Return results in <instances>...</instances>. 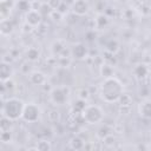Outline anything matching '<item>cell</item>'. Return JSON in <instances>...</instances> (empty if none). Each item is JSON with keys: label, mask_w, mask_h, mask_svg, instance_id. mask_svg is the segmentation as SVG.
Returning <instances> with one entry per match:
<instances>
[{"label": "cell", "mask_w": 151, "mask_h": 151, "mask_svg": "<svg viewBox=\"0 0 151 151\" xmlns=\"http://www.w3.org/2000/svg\"><path fill=\"white\" fill-rule=\"evenodd\" d=\"M41 117V110L38 104L35 103H28L25 104L24 113H22V119L27 123H35L40 119Z\"/></svg>", "instance_id": "obj_4"}, {"label": "cell", "mask_w": 151, "mask_h": 151, "mask_svg": "<svg viewBox=\"0 0 151 151\" xmlns=\"http://www.w3.org/2000/svg\"><path fill=\"white\" fill-rule=\"evenodd\" d=\"M72 12L76 14V15H85L88 13L90 11V5L87 2V0H74V2L72 4V7H71Z\"/></svg>", "instance_id": "obj_7"}, {"label": "cell", "mask_w": 151, "mask_h": 151, "mask_svg": "<svg viewBox=\"0 0 151 151\" xmlns=\"http://www.w3.org/2000/svg\"><path fill=\"white\" fill-rule=\"evenodd\" d=\"M68 143H70V147L73 150H83L85 147V142L78 136L72 137Z\"/></svg>", "instance_id": "obj_13"}, {"label": "cell", "mask_w": 151, "mask_h": 151, "mask_svg": "<svg viewBox=\"0 0 151 151\" xmlns=\"http://www.w3.org/2000/svg\"><path fill=\"white\" fill-rule=\"evenodd\" d=\"M123 93H124L123 83L113 76L104 78V80L100 83L99 96L106 103L118 101L120 99V97L123 96Z\"/></svg>", "instance_id": "obj_1"}, {"label": "cell", "mask_w": 151, "mask_h": 151, "mask_svg": "<svg viewBox=\"0 0 151 151\" xmlns=\"http://www.w3.org/2000/svg\"><path fill=\"white\" fill-rule=\"evenodd\" d=\"M81 116L87 124L94 125L104 119V111L98 105H86L81 111Z\"/></svg>", "instance_id": "obj_3"}, {"label": "cell", "mask_w": 151, "mask_h": 151, "mask_svg": "<svg viewBox=\"0 0 151 151\" xmlns=\"http://www.w3.org/2000/svg\"><path fill=\"white\" fill-rule=\"evenodd\" d=\"M138 113L142 118L151 120V99H144L138 105Z\"/></svg>", "instance_id": "obj_8"}, {"label": "cell", "mask_w": 151, "mask_h": 151, "mask_svg": "<svg viewBox=\"0 0 151 151\" xmlns=\"http://www.w3.org/2000/svg\"><path fill=\"white\" fill-rule=\"evenodd\" d=\"M26 57H27L28 60L34 61V60L39 59V57H40V51H39L37 47H29V48L26 51Z\"/></svg>", "instance_id": "obj_15"}, {"label": "cell", "mask_w": 151, "mask_h": 151, "mask_svg": "<svg viewBox=\"0 0 151 151\" xmlns=\"http://www.w3.org/2000/svg\"><path fill=\"white\" fill-rule=\"evenodd\" d=\"M133 74H134V77L137 79H144L149 74V68L144 64H138L133 68Z\"/></svg>", "instance_id": "obj_12"}, {"label": "cell", "mask_w": 151, "mask_h": 151, "mask_svg": "<svg viewBox=\"0 0 151 151\" xmlns=\"http://www.w3.org/2000/svg\"><path fill=\"white\" fill-rule=\"evenodd\" d=\"M29 81L33 85H42L46 83V76L40 71H34L29 74Z\"/></svg>", "instance_id": "obj_11"}, {"label": "cell", "mask_w": 151, "mask_h": 151, "mask_svg": "<svg viewBox=\"0 0 151 151\" xmlns=\"http://www.w3.org/2000/svg\"><path fill=\"white\" fill-rule=\"evenodd\" d=\"M13 74V70L12 67L9 66V64L2 61L1 63V66H0V78H1V81H7L11 79Z\"/></svg>", "instance_id": "obj_10"}, {"label": "cell", "mask_w": 151, "mask_h": 151, "mask_svg": "<svg viewBox=\"0 0 151 151\" xmlns=\"http://www.w3.org/2000/svg\"><path fill=\"white\" fill-rule=\"evenodd\" d=\"M41 22V14L39 11L35 9H31L26 13V24L31 27H35L39 26Z\"/></svg>", "instance_id": "obj_9"}, {"label": "cell", "mask_w": 151, "mask_h": 151, "mask_svg": "<svg viewBox=\"0 0 151 151\" xmlns=\"http://www.w3.org/2000/svg\"><path fill=\"white\" fill-rule=\"evenodd\" d=\"M35 147H37V150H40V151H50V150H52V145H51V143L48 140L38 142Z\"/></svg>", "instance_id": "obj_16"}, {"label": "cell", "mask_w": 151, "mask_h": 151, "mask_svg": "<svg viewBox=\"0 0 151 151\" xmlns=\"http://www.w3.org/2000/svg\"><path fill=\"white\" fill-rule=\"evenodd\" d=\"M0 1H1V2H2V1H7V0H0Z\"/></svg>", "instance_id": "obj_17"}, {"label": "cell", "mask_w": 151, "mask_h": 151, "mask_svg": "<svg viewBox=\"0 0 151 151\" xmlns=\"http://www.w3.org/2000/svg\"><path fill=\"white\" fill-rule=\"evenodd\" d=\"M25 109V103L19 98H8L2 103L1 113L4 117L13 120H18L22 118Z\"/></svg>", "instance_id": "obj_2"}, {"label": "cell", "mask_w": 151, "mask_h": 151, "mask_svg": "<svg viewBox=\"0 0 151 151\" xmlns=\"http://www.w3.org/2000/svg\"><path fill=\"white\" fill-rule=\"evenodd\" d=\"M70 53H71V55H72L74 59L83 60V59L87 58V55H88V50H87V47H86L84 44L78 42V44H74V45L71 47Z\"/></svg>", "instance_id": "obj_6"}, {"label": "cell", "mask_w": 151, "mask_h": 151, "mask_svg": "<svg viewBox=\"0 0 151 151\" xmlns=\"http://www.w3.org/2000/svg\"><path fill=\"white\" fill-rule=\"evenodd\" d=\"M150 149H151V145H150Z\"/></svg>", "instance_id": "obj_18"}, {"label": "cell", "mask_w": 151, "mask_h": 151, "mask_svg": "<svg viewBox=\"0 0 151 151\" xmlns=\"http://www.w3.org/2000/svg\"><path fill=\"white\" fill-rule=\"evenodd\" d=\"M0 28H1V33L4 35H8L13 31V25L9 21V19H2L1 20V27Z\"/></svg>", "instance_id": "obj_14"}, {"label": "cell", "mask_w": 151, "mask_h": 151, "mask_svg": "<svg viewBox=\"0 0 151 151\" xmlns=\"http://www.w3.org/2000/svg\"><path fill=\"white\" fill-rule=\"evenodd\" d=\"M68 91L65 86H55L50 92V99L54 105H64L67 101Z\"/></svg>", "instance_id": "obj_5"}]
</instances>
